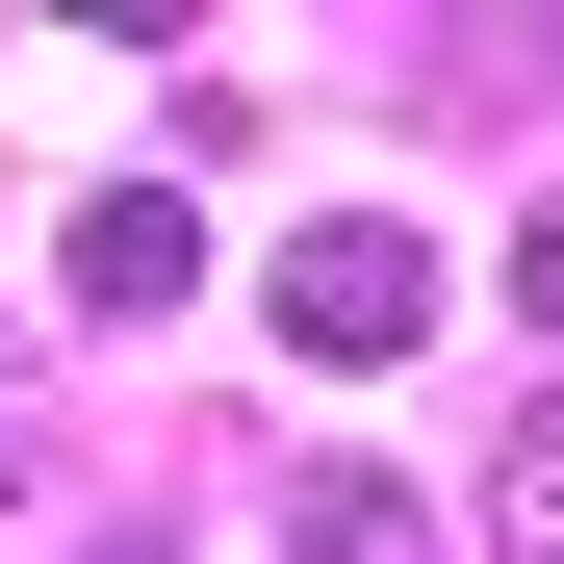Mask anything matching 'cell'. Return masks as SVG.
Instances as JSON below:
<instances>
[{
	"mask_svg": "<svg viewBox=\"0 0 564 564\" xmlns=\"http://www.w3.org/2000/svg\"><path fill=\"white\" fill-rule=\"evenodd\" d=\"M411 334H436V231H386V206L282 231V359H411Z\"/></svg>",
	"mask_w": 564,
	"mask_h": 564,
	"instance_id": "1",
	"label": "cell"
},
{
	"mask_svg": "<svg viewBox=\"0 0 564 564\" xmlns=\"http://www.w3.org/2000/svg\"><path fill=\"white\" fill-rule=\"evenodd\" d=\"M77 308H180V206H154V180L77 206Z\"/></svg>",
	"mask_w": 564,
	"mask_h": 564,
	"instance_id": "2",
	"label": "cell"
},
{
	"mask_svg": "<svg viewBox=\"0 0 564 564\" xmlns=\"http://www.w3.org/2000/svg\"><path fill=\"white\" fill-rule=\"evenodd\" d=\"M488 539H513V564H564V386H539V411H513V462H488Z\"/></svg>",
	"mask_w": 564,
	"mask_h": 564,
	"instance_id": "3",
	"label": "cell"
},
{
	"mask_svg": "<svg viewBox=\"0 0 564 564\" xmlns=\"http://www.w3.org/2000/svg\"><path fill=\"white\" fill-rule=\"evenodd\" d=\"M308 539H334V564H386V488H308Z\"/></svg>",
	"mask_w": 564,
	"mask_h": 564,
	"instance_id": "4",
	"label": "cell"
},
{
	"mask_svg": "<svg viewBox=\"0 0 564 564\" xmlns=\"http://www.w3.org/2000/svg\"><path fill=\"white\" fill-rule=\"evenodd\" d=\"M513 308H539V334H564V206H539V231H513Z\"/></svg>",
	"mask_w": 564,
	"mask_h": 564,
	"instance_id": "5",
	"label": "cell"
},
{
	"mask_svg": "<svg viewBox=\"0 0 564 564\" xmlns=\"http://www.w3.org/2000/svg\"><path fill=\"white\" fill-rule=\"evenodd\" d=\"M77 564H154V539H77Z\"/></svg>",
	"mask_w": 564,
	"mask_h": 564,
	"instance_id": "6",
	"label": "cell"
}]
</instances>
